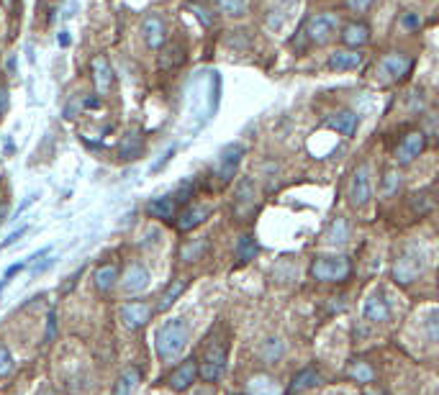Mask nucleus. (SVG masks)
<instances>
[{"label": "nucleus", "mask_w": 439, "mask_h": 395, "mask_svg": "<svg viewBox=\"0 0 439 395\" xmlns=\"http://www.w3.org/2000/svg\"><path fill=\"white\" fill-rule=\"evenodd\" d=\"M188 342H190V328L183 318H170V321H165L162 326L157 328L155 347L162 362L177 360V357L183 355V349L188 347Z\"/></svg>", "instance_id": "1"}, {"label": "nucleus", "mask_w": 439, "mask_h": 395, "mask_svg": "<svg viewBox=\"0 0 439 395\" xmlns=\"http://www.w3.org/2000/svg\"><path fill=\"white\" fill-rule=\"evenodd\" d=\"M352 272V265L347 257H316L311 262V277L318 282H345Z\"/></svg>", "instance_id": "2"}, {"label": "nucleus", "mask_w": 439, "mask_h": 395, "mask_svg": "<svg viewBox=\"0 0 439 395\" xmlns=\"http://www.w3.org/2000/svg\"><path fill=\"white\" fill-rule=\"evenodd\" d=\"M424 267H426V262L419 249L406 247L404 252L396 257V262H393V269H391L393 280L399 282V285H411V282L424 272Z\"/></svg>", "instance_id": "3"}, {"label": "nucleus", "mask_w": 439, "mask_h": 395, "mask_svg": "<svg viewBox=\"0 0 439 395\" xmlns=\"http://www.w3.org/2000/svg\"><path fill=\"white\" fill-rule=\"evenodd\" d=\"M226 369V342H211L203 352V360L198 362V377L206 382L221 380Z\"/></svg>", "instance_id": "4"}, {"label": "nucleus", "mask_w": 439, "mask_h": 395, "mask_svg": "<svg viewBox=\"0 0 439 395\" xmlns=\"http://www.w3.org/2000/svg\"><path fill=\"white\" fill-rule=\"evenodd\" d=\"M413 67V60L409 57V54H385V57H380V62L375 65V74H378L380 80H388V82H399L404 80L406 74L411 72Z\"/></svg>", "instance_id": "5"}, {"label": "nucleus", "mask_w": 439, "mask_h": 395, "mask_svg": "<svg viewBox=\"0 0 439 395\" xmlns=\"http://www.w3.org/2000/svg\"><path fill=\"white\" fill-rule=\"evenodd\" d=\"M347 198H350V206L355 208V211H365V208L370 206L372 185H370V169H367V165H360V167L355 169V174H352V180H350V193H347Z\"/></svg>", "instance_id": "6"}, {"label": "nucleus", "mask_w": 439, "mask_h": 395, "mask_svg": "<svg viewBox=\"0 0 439 395\" xmlns=\"http://www.w3.org/2000/svg\"><path fill=\"white\" fill-rule=\"evenodd\" d=\"M337 16L334 13H318L313 16V18H309V23H306V36H309V41H313V44H318V47H324V44H329L334 36H337Z\"/></svg>", "instance_id": "7"}, {"label": "nucleus", "mask_w": 439, "mask_h": 395, "mask_svg": "<svg viewBox=\"0 0 439 395\" xmlns=\"http://www.w3.org/2000/svg\"><path fill=\"white\" fill-rule=\"evenodd\" d=\"M142 39L149 49H162L165 41H167V26H165V18L157 13L144 16L142 21Z\"/></svg>", "instance_id": "8"}, {"label": "nucleus", "mask_w": 439, "mask_h": 395, "mask_svg": "<svg viewBox=\"0 0 439 395\" xmlns=\"http://www.w3.org/2000/svg\"><path fill=\"white\" fill-rule=\"evenodd\" d=\"M242 157H244L242 144H231V147H226L221 152V157H218V165H216V177H218V182H221V185H226V182L234 177V172H237Z\"/></svg>", "instance_id": "9"}, {"label": "nucleus", "mask_w": 439, "mask_h": 395, "mask_svg": "<svg viewBox=\"0 0 439 395\" xmlns=\"http://www.w3.org/2000/svg\"><path fill=\"white\" fill-rule=\"evenodd\" d=\"M424 144H426L424 131H409V134L401 139L399 149H396V160H399V165H411V162L424 152Z\"/></svg>", "instance_id": "10"}, {"label": "nucleus", "mask_w": 439, "mask_h": 395, "mask_svg": "<svg viewBox=\"0 0 439 395\" xmlns=\"http://www.w3.org/2000/svg\"><path fill=\"white\" fill-rule=\"evenodd\" d=\"M90 72H93V82H95V90H98V95H109L111 87H113V82H116L109 57H103V54L93 57V62H90Z\"/></svg>", "instance_id": "11"}, {"label": "nucleus", "mask_w": 439, "mask_h": 395, "mask_svg": "<svg viewBox=\"0 0 439 395\" xmlns=\"http://www.w3.org/2000/svg\"><path fill=\"white\" fill-rule=\"evenodd\" d=\"M152 318V306L144 301H128L121 306V321L126 328H142Z\"/></svg>", "instance_id": "12"}, {"label": "nucleus", "mask_w": 439, "mask_h": 395, "mask_svg": "<svg viewBox=\"0 0 439 395\" xmlns=\"http://www.w3.org/2000/svg\"><path fill=\"white\" fill-rule=\"evenodd\" d=\"M196 377H198V360H185L183 365H177L167 375V385L175 393H183V390H188L196 382Z\"/></svg>", "instance_id": "13"}, {"label": "nucleus", "mask_w": 439, "mask_h": 395, "mask_svg": "<svg viewBox=\"0 0 439 395\" xmlns=\"http://www.w3.org/2000/svg\"><path fill=\"white\" fill-rule=\"evenodd\" d=\"M255 208H257V188H255V182H252L250 177H244V180H239V185H237L234 213H237L239 218H247Z\"/></svg>", "instance_id": "14"}, {"label": "nucleus", "mask_w": 439, "mask_h": 395, "mask_svg": "<svg viewBox=\"0 0 439 395\" xmlns=\"http://www.w3.org/2000/svg\"><path fill=\"white\" fill-rule=\"evenodd\" d=\"M147 285H149L147 267H144V265H139V262H131V265L123 269V275H121V290L126 295H136V293H142Z\"/></svg>", "instance_id": "15"}, {"label": "nucleus", "mask_w": 439, "mask_h": 395, "mask_svg": "<svg viewBox=\"0 0 439 395\" xmlns=\"http://www.w3.org/2000/svg\"><path fill=\"white\" fill-rule=\"evenodd\" d=\"M362 62H365V54L357 52V49H337V52L329 54L326 67L334 69V72H350V69H357Z\"/></svg>", "instance_id": "16"}, {"label": "nucleus", "mask_w": 439, "mask_h": 395, "mask_svg": "<svg viewBox=\"0 0 439 395\" xmlns=\"http://www.w3.org/2000/svg\"><path fill=\"white\" fill-rule=\"evenodd\" d=\"M298 0H272L270 16H267V28L270 31H280L285 26V21H291V16L296 13Z\"/></svg>", "instance_id": "17"}, {"label": "nucleus", "mask_w": 439, "mask_h": 395, "mask_svg": "<svg viewBox=\"0 0 439 395\" xmlns=\"http://www.w3.org/2000/svg\"><path fill=\"white\" fill-rule=\"evenodd\" d=\"M362 313H365L367 321L385 323L388 318H391V306H388V301H385V295L378 290V293H372L370 298L365 301V308H362Z\"/></svg>", "instance_id": "18"}, {"label": "nucleus", "mask_w": 439, "mask_h": 395, "mask_svg": "<svg viewBox=\"0 0 439 395\" xmlns=\"http://www.w3.org/2000/svg\"><path fill=\"white\" fill-rule=\"evenodd\" d=\"M326 126L331 128V131H337V134L342 136H352L355 131H357L360 126V116L355 113V111H337V113H331L329 121H326Z\"/></svg>", "instance_id": "19"}, {"label": "nucleus", "mask_w": 439, "mask_h": 395, "mask_svg": "<svg viewBox=\"0 0 439 395\" xmlns=\"http://www.w3.org/2000/svg\"><path fill=\"white\" fill-rule=\"evenodd\" d=\"M175 211H177L175 195H162V198H155V201L147 203V213L152 218H160V221H172Z\"/></svg>", "instance_id": "20"}, {"label": "nucleus", "mask_w": 439, "mask_h": 395, "mask_svg": "<svg viewBox=\"0 0 439 395\" xmlns=\"http://www.w3.org/2000/svg\"><path fill=\"white\" fill-rule=\"evenodd\" d=\"M209 216H211L209 206H188L183 213L177 216V228H180V231H193V228L201 226Z\"/></svg>", "instance_id": "21"}, {"label": "nucleus", "mask_w": 439, "mask_h": 395, "mask_svg": "<svg viewBox=\"0 0 439 395\" xmlns=\"http://www.w3.org/2000/svg\"><path fill=\"white\" fill-rule=\"evenodd\" d=\"M139 382H142V369L136 367V365H128L121 375H118L111 395H134V390L139 388Z\"/></svg>", "instance_id": "22"}, {"label": "nucleus", "mask_w": 439, "mask_h": 395, "mask_svg": "<svg viewBox=\"0 0 439 395\" xmlns=\"http://www.w3.org/2000/svg\"><path fill=\"white\" fill-rule=\"evenodd\" d=\"M247 393L250 395H280V385L275 377H270L267 372H257L247 380Z\"/></svg>", "instance_id": "23"}, {"label": "nucleus", "mask_w": 439, "mask_h": 395, "mask_svg": "<svg viewBox=\"0 0 439 395\" xmlns=\"http://www.w3.org/2000/svg\"><path fill=\"white\" fill-rule=\"evenodd\" d=\"M342 41H345L347 47L357 49V47H365L367 41H370V28L365 26V23H347L345 28H342Z\"/></svg>", "instance_id": "24"}, {"label": "nucleus", "mask_w": 439, "mask_h": 395, "mask_svg": "<svg viewBox=\"0 0 439 395\" xmlns=\"http://www.w3.org/2000/svg\"><path fill=\"white\" fill-rule=\"evenodd\" d=\"M142 134L131 128L126 136H121V144H118V157L121 160H136V157L142 155Z\"/></svg>", "instance_id": "25"}, {"label": "nucleus", "mask_w": 439, "mask_h": 395, "mask_svg": "<svg viewBox=\"0 0 439 395\" xmlns=\"http://www.w3.org/2000/svg\"><path fill=\"white\" fill-rule=\"evenodd\" d=\"M93 280H95V288L101 290V293H109V290L116 288V282H118V267L111 265V262L109 265H101V267L95 269Z\"/></svg>", "instance_id": "26"}, {"label": "nucleus", "mask_w": 439, "mask_h": 395, "mask_svg": "<svg viewBox=\"0 0 439 395\" xmlns=\"http://www.w3.org/2000/svg\"><path fill=\"white\" fill-rule=\"evenodd\" d=\"M347 239H350V226H347V221L345 218H334L324 231V244L339 247V244H345Z\"/></svg>", "instance_id": "27"}, {"label": "nucleus", "mask_w": 439, "mask_h": 395, "mask_svg": "<svg viewBox=\"0 0 439 395\" xmlns=\"http://www.w3.org/2000/svg\"><path fill=\"white\" fill-rule=\"evenodd\" d=\"M321 382V372H318L316 367H306L301 369L296 377H293V385H291V393H304V390L313 388V385H318Z\"/></svg>", "instance_id": "28"}, {"label": "nucleus", "mask_w": 439, "mask_h": 395, "mask_svg": "<svg viewBox=\"0 0 439 395\" xmlns=\"http://www.w3.org/2000/svg\"><path fill=\"white\" fill-rule=\"evenodd\" d=\"M285 355V344L277 339V336H270V339H265L262 347H260V357L265 362H277L280 357Z\"/></svg>", "instance_id": "29"}, {"label": "nucleus", "mask_w": 439, "mask_h": 395, "mask_svg": "<svg viewBox=\"0 0 439 395\" xmlns=\"http://www.w3.org/2000/svg\"><path fill=\"white\" fill-rule=\"evenodd\" d=\"M185 288H188V280H175L172 285H167V290H165V293L160 295V306H157V308H160V311H167L170 306H172V303H175L177 298L183 295Z\"/></svg>", "instance_id": "30"}, {"label": "nucleus", "mask_w": 439, "mask_h": 395, "mask_svg": "<svg viewBox=\"0 0 439 395\" xmlns=\"http://www.w3.org/2000/svg\"><path fill=\"white\" fill-rule=\"evenodd\" d=\"M347 375L352 377V380L362 382V385H367V382L375 380V369L367 365V362H352L350 367H347Z\"/></svg>", "instance_id": "31"}, {"label": "nucleus", "mask_w": 439, "mask_h": 395, "mask_svg": "<svg viewBox=\"0 0 439 395\" xmlns=\"http://www.w3.org/2000/svg\"><path fill=\"white\" fill-rule=\"evenodd\" d=\"M255 255H257V241H255V236H252V234H244L242 239L237 241V257H239V262L255 260Z\"/></svg>", "instance_id": "32"}, {"label": "nucleus", "mask_w": 439, "mask_h": 395, "mask_svg": "<svg viewBox=\"0 0 439 395\" xmlns=\"http://www.w3.org/2000/svg\"><path fill=\"white\" fill-rule=\"evenodd\" d=\"M218 11L229 18H242L247 13V0H218Z\"/></svg>", "instance_id": "33"}, {"label": "nucleus", "mask_w": 439, "mask_h": 395, "mask_svg": "<svg viewBox=\"0 0 439 395\" xmlns=\"http://www.w3.org/2000/svg\"><path fill=\"white\" fill-rule=\"evenodd\" d=\"M206 239H193V241H188L183 249H180V257H183L185 262H196V260H201V255L206 252Z\"/></svg>", "instance_id": "34"}, {"label": "nucleus", "mask_w": 439, "mask_h": 395, "mask_svg": "<svg viewBox=\"0 0 439 395\" xmlns=\"http://www.w3.org/2000/svg\"><path fill=\"white\" fill-rule=\"evenodd\" d=\"M183 60H185L183 47H180V44H170L162 52V57H160V65H162V67H175V65H180Z\"/></svg>", "instance_id": "35"}, {"label": "nucleus", "mask_w": 439, "mask_h": 395, "mask_svg": "<svg viewBox=\"0 0 439 395\" xmlns=\"http://www.w3.org/2000/svg\"><path fill=\"white\" fill-rule=\"evenodd\" d=\"M399 188H401V172H399V169H385V174H383V195L399 193Z\"/></svg>", "instance_id": "36"}, {"label": "nucleus", "mask_w": 439, "mask_h": 395, "mask_svg": "<svg viewBox=\"0 0 439 395\" xmlns=\"http://www.w3.org/2000/svg\"><path fill=\"white\" fill-rule=\"evenodd\" d=\"M424 336L429 342H439V311H432L424 321Z\"/></svg>", "instance_id": "37"}, {"label": "nucleus", "mask_w": 439, "mask_h": 395, "mask_svg": "<svg viewBox=\"0 0 439 395\" xmlns=\"http://www.w3.org/2000/svg\"><path fill=\"white\" fill-rule=\"evenodd\" d=\"M13 372V355L6 344H0V377H8Z\"/></svg>", "instance_id": "38"}, {"label": "nucleus", "mask_w": 439, "mask_h": 395, "mask_svg": "<svg viewBox=\"0 0 439 395\" xmlns=\"http://www.w3.org/2000/svg\"><path fill=\"white\" fill-rule=\"evenodd\" d=\"M57 339V313L55 311H49L47 316V334H44V342L52 344Z\"/></svg>", "instance_id": "39"}, {"label": "nucleus", "mask_w": 439, "mask_h": 395, "mask_svg": "<svg viewBox=\"0 0 439 395\" xmlns=\"http://www.w3.org/2000/svg\"><path fill=\"white\" fill-rule=\"evenodd\" d=\"M401 26L409 28V31L419 28L421 26V16L419 13H404V16H401Z\"/></svg>", "instance_id": "40"}, {"label": "nucleus", "mask_w": 439, "mask_h": 395, "mask_svg": "<svg viewBox=\"0 0 439 395\" xmlns=\"http://www.w3.org/2000/svg\"><path fill=\"white\" fill-rule=\"evenodd\" d=\"M372 0H347V8H350L352 13H365V11H370Z\"/></svg>", "instance_id": "41"}, {"label": "nucleus", "mask_w": 439, "mask_h": 395, "mask_svg": "<svg viewBox=\"0 0 439 395\" xmlns=\"http://www.w3.org/2000/svg\"><path fill=\"white\" fill-rule=\"evenodd\" d=\"M190 11H193V13H196L198 18H201L203 26H211V23H213V18L209 16V11H206L203 6H198V3H190Z\"/></svg>", "instance_id": "42"}, {"label": "nucleus", "mask_w": 439, "mask_h": 395, "mask_svg": "<svg viewBox=\"0 0 439 395\" xmlns=\"http://www.w3.org/2000/svg\"><path fill=\"white\" fill-rule=\"evenodd\" d=\"M23 234H26V226H21L18 231H13V234H8V239H6V241H0V252H6L8 247H13L16 241H18Z\"/></svg>", "instance_id": "43"}, {"label": "nucleus", "mask_w": 439, "mask_h": 395, "mask_svg": "<svg viewBox=\"0 0 439 395\" xmlns=\"http://www.w3.org/2000/svg\"><path fill=\"white\" fill-rule=\"evenodd\" d=\"M362 395H391L385 388H380V385H362Z\"/></svg>", "instance_id": "44"}, {"label": "nucleus", "mask_w": 439, "mask_h": 395, "mask_svg": "<svg viewBox=\"0 0 439 395\" xmlns=\"http://www.w3.org/2000/svg\"><path fill=\"white\" fill-rule=\"evenodd\" d=\"M26 265H28V260H26V262H16V265H11V267L6 269V275H3V277H6V280H11V277H13V275H18L21 269L26 267Z\"/></svg>", "instance_id": "45"}, {"label": "nucleus", "mask_w": 439, "mask_h": 395, "mask_svg": "<svg viewBox=\"0 0 439 395\" xmlns=\"http://www.w3.org/2000/svg\"><path fill=\"white\" fill-rule=\"evenodd\" d=\"M190 190H193V188H190V182H188V185H183V188L177 190L175 201H177V203H185V201H188V198H190Z\"/></svg>", "instance_id": "46"}, {"label": "nucleus", "mask_w": 439, "mask_h": 395, "mask_svg": "<svg viewBox=\"0 0 439 395\" xmlns=\"http://www.w3.org/2000/svg\"><path fill=\"white\" fill-rule=\"evenodd\" d=\"M80 275H82V267L77 269V272H74V275H70V277H67V282H65V285H62V293H67V290L72 288L74 282H77V277H80Z\"/></svg>", "instance_id": "47"}, {"label": "nucleus", "mask_w": 439, "mask_h": 395, "mask_svg": "<svg viewBox=\"0 0 439 395\" xmlns=\"http://www.w3.org/2000/svg\"><path fill=\"white\" fill-rule=\"evenodd\" d=\"M6 111H8V90L0 87V113H6Z\"/></svg>", "instance_id": "48"}, {"label": "nucleus", "mask_w": 439, "mask_h": 395, "mask_svg": "<svg viewBox=\"0 0 439 395\" xmlns=\"http://www.w3.org/2000/svg\"><path fill=\"white\" fill-rule=\"evenodd\" d=\"M57 41H60V47H67V44H70V36H67V31H62V34L57 36Z\"/></svg>", "instance_id": "49"}, {"label": "nucleus", "mask_w": 439, "mask_h": 395, "mask_svg": "<svg viewBox=\"0 0 439 395\" xmlns=\"http://www.w3.org/2000/svg\"><path fill=\"white\" fill-rule=\"evenodd\" d=\"M41 395H60V393H55V390H44Z\"/></svg>", "instance_id": "50"}, {"label": "nucleus", "mask_w": 439, "mask_h": 395, "mask_svg": "<svg viewBox=\"0 0 439 395\" xmlns=\"http://www.w3.org/2000/svg\"><path fill=\"white\" fill-rule=\"evenodd\" d=\"M6 285H8V280H6V277H3V280H0V290L6 288Z\"/></svg>", "instance_id": "51"}, {"label": "nucleus", "mask_w": 439, "mask_h": 395, "mask_svg": "<svg viewBox=\"0 0 439 395\" xmlns=\"http://www.w3.org/2000/svg\"><path fill=\"white\" fill-rule=\"evenodd\" d=\"M196 395H211V393H209V390H198Z\"/></svg>", "instance_id": "52"}, {"label": "nucleus", "mask_w": 439, "mask_h": 395, "mask_svg": "<svg viewBox=\"0 0 439 395\" xmlns=\"http://www.w3.org/2000/svg\"><path fill=\"white\" fill-rule=\"evenodd\" d=\"M0 116H3V113H0Z\"/></svg>", "instance_id": "53"}]
</instances>
